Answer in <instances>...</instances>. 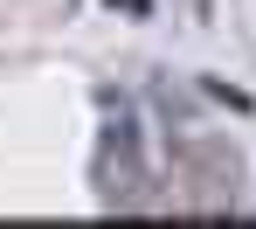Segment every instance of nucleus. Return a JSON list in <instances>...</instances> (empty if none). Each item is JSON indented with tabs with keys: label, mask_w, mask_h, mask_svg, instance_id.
<instances>
[]
</instances>
